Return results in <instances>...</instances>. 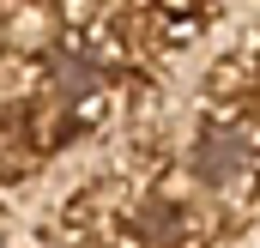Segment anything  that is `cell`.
<instances>
[{
	"label": "cell",
	"mask_w": 260,
	"mask_h": 248,
	"mask_svg": "<svg viewBox=\"0 0 260 248\" xmlns=\"http://www.w3.org/2000/svg\"><path fill=\"white\" fill-rule=\"evenodd\" d=\"M248 164H254V151H248V139L236 127H200V139H194V176L200 182L224 188V182H236Z\"/></svg>",
	"instance_id": "obj_1"
}]
</instances>
